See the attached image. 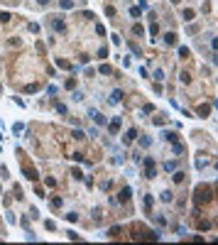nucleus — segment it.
Here are the masks:
<instances>
[{
    "instance_id": "obj_30",
    "label": "nucleus",
    "mask_w": 218,
    "mask_h": 245,
    "mask_svg": "<svg viewBox=\"0 0 218 245\" xmlns=\"http://www.w3.org/2000/svg\"><path fill=\"white\" fill-rule=\"evenodd\" d=\"M52 206H54V209H62V206H64V201L59 199V196H54V199H52Z\"/></svg>"
},
{
    "instance_id": "obj_47",
    "label": "nucleus",
    "mask_w": 218,
    "mask_h": 245,
    "mask_svg": "<svg viewBox=\"0 0 218 245\" xmlns=\"http://www.w3.org/2000/svg\"><path fill=\"white\" fill-rule=\"evenodd\" d=\"M157 32H159V27H157V22H152L150 25V35H157Z\"/></svg>"
},
{
    "instance_id": "obj_18",
    "label": "nucleus",
    "mask_w": 218,
    "mask_h": 245,
    "mask_svg": "<svg viewBox=\"0 0 218 245\" xmlns=\"http://www.w3.org/2000/svg\"><path fill=\"white\" fill-rule=\"evenodd\" d=\"M142 206H145V211H147V213L152 211V196H150V194L145 196V201H142Z\"/></svg>"
},
{
    "instance_id": "obj_20",
    "label": "nucleus",
    "mask_w": 218,
    "mask_h": 245,
    "mask_svg": "<svg viewBox=\"0 0 218 245\" xmlns=\"http://www.w3.org/2000/svg\"><path fill=\"white\" fill-rule=\"evenodd\" d=\"M57 66H59V69H69V71H71V64H69L66 59H57Z\"/></svg>"
},
{
    "instance_id": "obj_8",
    "label": "nucleus",
    "mask_w": 218,
    "mask_h": 245,
    "mask_svg": "<svg viewBox=\"0 0 218 245\" xmlns=\"http://www.w3.org/2000/svg\"><path fill=\"white\" fill-rule=\"evenodd\" d=\"M88 113H91V118H93L98 125H105V115H100V113H98V110H93V108H91Z\"/></svg>"
},
{
    "instance_id": "obj_2",
    "label": "nucleus",
    "mask_w": 218,
    "mask_h": 245,
    "mask_svg": "<svg viewBox=\"0 0 218 245\" xmlns=\"http://www.w3.org/2000/svg\"><path fill=\"white\" fill-rule=\"evenodd\" d=\"M145 174H147V179H155V176H157L155 159H152V157H147V162H145Z\"/></svg>"
},
{
    "instance_id": "obj_45",
    "label": "nucleus",
    "mask_w": 218,
    "mask_h": 245,
    "mask_svg": "<svg viewBox=\"0 0 218 245\" xmlns=\"http://www.w3.org/2000/svg\"><path fill=\"white\" fill-rule=\"evenodd\" d=\"M186 32H189V35H194V32H199V25H189V27H186Z\"/></svg>"
},
{
    "instance_id": "obj_43",
    "label": "nucleus",
    "mask_w": 218,
    "mask_h": 245,
    "mask_svg": "<svg viewBox=\"0 0 218 245\" xmlns=\"http://www.w3.org/2000/svg\"><path fill=\"white\" fill-rule=\"evenodd\" d=\"M44 181H47V186H57V179H54V176H47Z\"/></svg>"
},
{
    "instance_id": "obj_28",
    "label": "nucleus",
    "mask_w": 218,
    "mask_h": 245,
    "mask_svg": "<svg viewBox=\"0 0 218 245\" xmlns=\"http://www.w3.org/2000/svg\"><path fill=\"white\" fill-rule=\"evenodd\" d=\"M5 221H7V223H17V218H15V213H12V211H7V213H5Z\"/></svg>"
},
{
    "instance_id": "obj_57",
    "label": "nucleus",
    "mask_w": 218,
    "mask_h": 245,
    "mask_svg": "<svg viewBox=\"0 0 218 245\" xmlns=\"http://www.w3.org/2000/svg\"><path fill=\"white\" fill-rule=\"evenodd\" d=\"M12 2H20V0H12Z\"/></svg>"
},
{
    "instance_id": "obj_42",
    "label": "nucleus",
    "mask_w": 218,
    "mask_h": 245,
    "mask_svg": "<svg viewBox=\"0 0 218 245\" xmlns=\"http://www.w3.org/2000/svg\"><path fill=\"white\" fill-rule=\"evenodd\" d=\"M184 20H194V10H189V7L184 10Z\"/></svg>"
},
{
    "instance_id": "obj_41",
    "label": "nucleus",
    "mask_w": 218,
    "mask_h": 245,
    "mask_svg": "<svg viewBox=\"0 0 218 245\" xmlns=\"http://www.w3.org/2000/svg\"><path fill=\"white\" fill-rule=\"evenodd\" d=\"M71 174H74V179H83V174H81V169H76V167L71 169Z\"/></svg>"
},
{
    "instance_id": "obj_31",
    "label": "nucleus",
    "mask_w": 218,
    "mask_h": 245,
    "mask_svg": "<svg viewBox=\"0 0 218 245\" xmlns=\"http://www.w3.org/2000/svg\"><path fill=\"white\" fill-rule=\"evenodd\" d=\"M140 145H142V147H150V145H152V137H150V135H145V137L140 140Z\"/></svg>"
},
{
    "instance_id": "obj_51",
    "label": "nucleus",
    "mask_w": 218,
    "mask_h": 245,
    "mask_svg": "<svg viewBox=\"0 0 218 245\" xmlns=\"http://www.w3.org/2000/svg\"><path fill=\"white\" fill-rule=\"evenodd\" d=\"M71 98H74V101H81V98H83V93H81V91H74V96H71Z\"/></svg>"
},
{
    "instance_id": "obj_32",
    "label": "nucleus",
    "mask_w": 218,
    "mask_h": 245,
    "mask_svg": "<svg viewBox=\"0 0 218 245\" xmlns=\"http://www.w3.org/2000/svg\"><path fill=\"white\" fill-rule=\"evenodd\" d=\"M155 81H157V83H159V81H164V71H162V69L155 71Z\"/></svg>"
},
{
    "instance_id": "obj_21",
    "label": "nucleus",
    "mask_w": 218,
    "mask_h": 245,
    "mask_svg": "<svg viewBox=\"0 0 218 245\" xmlns=\"http://www.w3.org/2000/svg\"><path fill=\"white\" fill-rule=\"evenodd\" d=\"M172 179H174L177 184H182V181L186 179V174H184V172H174V176H172Z\"/></svg>"
},
{
    "instance_id": "obj_15",
    "label": "nucleus",
    "mask_w": 218,
    "mask_h": 245,
    "mask_svg": "<svg viewBox=\"0 0 218 245\" xmlns=\"http://www.w3.org/2000/svg\"><path fill=\"white\" fill-rule=\"evenodd\" d=\"M159 199H162L164 204H169V201H174V194H172V191H162V194H159Z\"/></svg>"
},
{
    "instance_id": "obj_34",
    "label": "nucleus",
    "mask_w": 218,
    "mask_h": 245,
    "mask_svg": "<svg viewBox=\"0 0 218 245\" xmlns=\"http://www.w3.org/2000/svg\"><path fill=\"white\" fill-rule=\"evenodd\" d=\"M184 152V145L182 142H174V154H182Z\"/></svg>"
},
{
    "instance_id": "obj_25",
    "label": "nucleus",
    "mask_w": 218,
    "mask_h": 245,
    "mask_svg": "<svg viewBox=\"0 0 218 245\" xmlns=\"http://www.w3.org/2000/svg\"><path fill=\"white\" fill-rule=\"evenodd\" d=\"M127 47H130V49H132V52H135V54H137V57H142V49H140V47H137V44H132V42H127Z\"/></svg>"
},
{
    "instance_id": "obj_13",
    "label": "nucleus",
    "mask_w": 218,
    "mask_h": 245,
    "mask_svg": "<svg viewBox=\"0 0 218 245\" xmlns=\"http://www.w3.org/2000/svg\"><path fill=\"white\" fill-rule=\"evenodd\" d=\"M164 42H167L169 47H174V44H177V35H174V32H167V35H164Z\"/></svg>"
},
{
    "instance_id": "obj_54",
    "label": "nucleus",
    "mask_w": 218,
    "mask_h": 245,
    "mask_svg": "<svg viewBox=\"0 0 218 245\" xmlns=\"http://www.w3.org/2000/svg\"><path fill=\"white\" fill-rule=\"evenodd\" d=\"M44 226H47V230H54V228H57V223H54V221H47Z\"/></svg>"
},
{
    "instance_id": "obj_24",
    "label": "nucleus",
    "mask_w": 218,
    "mask_h": 245,
    "mask_svg": "<svg viewBox=\"0 0 218 245\" xmlns=\"http://www.w3.org/2000/svg\"><path fill=\"white\" fill-rule=\"evenodd\" d=\"M179 78H182V83H189V81H191V74H189V71H182Z\"/></svg>"
},
{
    "instance_id": "obj_38",
    "label": "nucleus",
    "mask_w": 218,
    "mask_h": 245,
    "mask_svg": "<svg viewBox=\"0 0 218 245\" xmlns=\"http://www.w3.org/2000/svg\"><path fill=\"white\" fill-rule=\"evenodd\" d=\"M62 7L64 10H71L74 7V0H62Z\"/></svg>"
},
{
    "instance_id": "obj_27",
    "label": "nucleus",
    "mask_w": 218,
    "mask_h": 245,
    "mask_svg": "<svg viewBox=\"0 0 218 245\" xmlns=\"http://www.w3.org/2000/svg\"><path fill=\"white\" fill-rule=\"evenodd\" d=\"M177 169V162H164V172H174Z\"/></svg>"
},
{
    "instance_id": "obj_49",
    "label": "nucleus",
    "mask_w": 218,
    "mask_h": 245,
    "mask_svg": "<svg viewBox=\"0 0 218 245\" xmlns=\"http://www.w3.org/2000/svg\"><path fill=\"white\" fill-rule=\"evenodd\" d=\"M98 57H100V59H105V57H108V49H105V47H103V49H98Z\"/></svg>"
},
{
    "instance_id": "obj_19",
    "label": "nucleus",
    "mask_w": 218,
    "mask_h": 245,
    "mask_svg": "<svg viewBox=\"0 0 218 245\" xmlns=\"http://www.w3.org/2000/svg\"><path fill=\"white\" fill-rule=\"evenodd\" d=\"M199 228L201 230H208V228H213V221H199Z\"/></svg>"
},
{
    "instance_id": "obj_6",
    "label": "nucleus",
    "mask_w": 218,
    "mask_h": 245,
    "mask_svg": "<svg viewBox=\"0 0 218 245\" xmlns=\"http://www.w3.org/2000/svg\"><path fill=\"white\" fill-rule=\"evenodd\" d=\"M162 137H164L167 142H179V133H174V130H169V133H167V130H164V133H162Z\"/></svg>"
},
{
    "instance_id": "obj_5",
    "label": "nucleus",
    "mask_w": 218,
    "mask_h": 245,
    "mask_svg": "<svg viewBox=\"0 0 218 245\" xmlns=\"http://www.w3.org/2000/svg\"><path fill=\"white\" fill-rule=\"evenodd\" d=\"M130 196H132V191H130V186H125V189H120V194H118V201H120V204H127Z\"/></svg>"
},
{
    "instance_id": "obj_44",
    "label": "nucleus",
    "mask_w": 218,
    "mask_h": 245,
    "mask_svg": "<svg viewBox=\"0 0 218 245\" xmlns=\"http://www.w3.org/2000/svg\"><path fill=\"white\" fill-rule=\"evenodd\" d=\"M10 20H12V17H10L7 12H0V22H10Z\"/></svg>"
},
{
    "instance_id": "obj_3",
    "label": "nucleus",
    "mask_w": 218,
    "mask_h": 245,
    "mask_svg": "<svg viewBox=\"0 0 218 245\" xmlns=\"http://www.w3.org/2000/svg\"><path fill=\"white\" fill-rule=\"evenodd\" d=\"M52 27H54L57 32H66V22H64L59 15H57V17H52Z\"/></svg>"
},
{
    "instance_id": "obj_52",
    "label": "nucleus",
    "mask_w": 218,
    "mask_h": 245,
    "mask_svg": "<svg viewBox=\"0 0 218 245\" xmlns=\"http://www.w3.org/2000/svg\"><path fill=\"white\" fill-rule=\"evenodd\" d=\"M74 159H76V162H86V157H83L81 152H76V154H74Z\"/></svg>"
},
{
    "instance_id": "obj_14",
    "label": "nucleus",
    "mask_w": 218,
    "mask_h": 245,
    "mask_svg": "<svg viewBox=\"0 0 218 245\" xmlns=\"http://www.w3.org/2000/svg\"><path fill=\"white\" fill-rule=\"evenodd\" d=\"M98 74H103V76H110V74H113L110 64H100V66H98Z\"/></svg>"
},
{
    "instance_id": "obj_12",
    "label": "nucleus",
    "mask_w": 218,
    "mask_h": 245,
    "mask_svg": "<svg viewBox=\"0 0 218 245\" xmlns=\"http://www.w3.org/2000/svg\"><path fill=\"white\" fill-rule=\"evenodd\" d=\"M196 113H199V115H201V118H206V115H208V113H211V105H199V108H196Z\"/></svg>"
},
{
    "instance_id": "obj_55",
    "label": "nucleus",
    "mask_w": 218,
    "mask_h": 245,
    "mask_svg": "<svg viewBox=\"0 0 218 245\" xmlns=\"http://www.w3.org/2000/svg\"><path fill=\"white\" fill-rule=\"evenodd\" d=\"M37 2H39V5H47V2H49V0H37Z\"/></svg>"
},
{
    "instance_id": "obj_17",
    "label": "nucleus",
    "mask_w": 218,
    "mask_h": 245,
    "mask_svg": "<svg viewBox=\"0 0 218 245\" xmlns=\"http://www.w3.org/2000/svg\"><path fill=\"white\" fill-rule=\"evenodd\" d=\"M145 240H159V233L157 230H145Z\"/></svg>"
},
{
    "instance_id": "obj_22",
    "label": "nucleus",
    "mask_w": 218,
    "mask_h": 245,
    "mask_svg": "<svg viewBox=\"0 0 218 245\" xmlns=\"http://www.w3.org/2000/svg\"><path fill=\"white\" fill-rule=\"evenodd\" d=\"M25 91H27V93H34V91H39V83H27V86H25Z\"/></svg>"
},
{
    "instance_id": "obj_9",
    "label": "nucleus",
    "mask_w": 218,
    "mask_h": 245,
    "mask_svg": "<svg viewBox=\"0 0 218 245\" xmlns=\"http://www.w3.org/2000/svg\"><path fill=\"white\" fill-rule=\"evenodd\" d=\"M120 101H123V91H120V88H115V91L110 93V103H120Z\"/></svg>"
},
{
    "instance_id": "obj_11",
    "label": "nucleus",
    "mask_w": 218,
    "mask_h": 245,
    "mask_svg": "<svg viewBox=\"0 0 218 245\" xmlns=\"http://www.w3.org/2000/svg\"><path fill=\"white\" fill-rule=\"evenodd\" d=\"M206 164H208V157H206V154H199V159H196V169H203Z\"/></svg>"
},
{
    "instance_id": "obj_56",
    "label": "nucleus",
    "mask_w": 218,
    "mask_h": 245,
    "mask_svg": "<svg viewBox=\"0 0 218 245\" xmlns=\"http://www.w3.org/2000/svg\"><path fill=\"white\" fill-rule=\"evenodd\" d=\"M172 2H182V0H172Z\"/></svg>"
},
{
    "instance_id": "obj_35",
    "label": "nucleus",
    "mask_w": 218,
    "mask_h": 245,
    "mask_svg": "<svg viewBox=\"0 0 218 245\" xmlns=\"http://www.w3.org/2000/svg\"><path fill=\"white\" fill-rule=\"evenodd\" d=\"M12 191H15V199H25V196H22V189H20V186H17V184H15V186H12Z\"/></svg>"
},
{
    "instance_id": "obj_10",
    "label": "nucleus",
    "mask_w": 218,
    "mask_h": 245,
    "mask_svg": "<svg viewBox=\"0 0 218 245\" xmlns=\"http://www.w3.org/2000/svg\"><path fill=\"white\" fill-rule=\"evenodd\" d=\"M25 176H27L30 181H37V169H34V167H25Z\"/></svg>"
},
{
    "instance_id": "obj_26",
    "label": "nucleus",
    "mask_w": 218,
    "mask_h": 245,
    "mask_svg": "<svg viewBox=\"0 0 218 245\" xmlns=\"http://www.w3.org/2000/svg\"><path fill=\"white\" fill-rule=\"evenodd\" d=\"M71 137H74V140H86V135H83L81 130H74V133H71Z\"/></svg>"
},
{
    "instance_id": "obj_7",
    "label": "nucleus",
    "mask_w": 218,
    "mask_h": 245,
    "mask_svg": "<svg viewBox=\"0 0 218 245\" xmlns=\"http://www.w3.org/2000/svg\"><path fill=\"white\" fill-rule=\"evenodd\" d=\"M118 130H120V118H113V120H110V125H108V133H110V135H115Z\"/></svg>"
},
{
    "instance_id": "obj_36",
    "label": "nucleus",
    "mask_w": 218,
    "mask_h": 245,
    "mask_svg": "<svg viewBox=\"0 0 218 245\" xmlns=\"http://www.w3.org/2000/svg\"><path fill=\"white\" fill-rule=\"evenodd\" d=\"M66 221H71V223H76V221H79V213H74V211H71V213H66Z\"/></svg>"
},
{
    "instance_id": "obj_40",
    "label": "nucleus",
    "mask_w": 218,
    "mask_h": 245,
    "mask_svg": "<svg viewBox=\"0 0 218 245\" xmlns=\"http://www.w3.org/2000/svg\"><path fill=\"white\" fill-rule=\"evenodd\" d=\"M96 35H98V37H105V27H103V25H98V27H96Z\"/></svg>"
},
{
    "instance_id": "obj_53",
    "label": "nucleus",
    "mask_w": 218,
    "mask_h": 245,
    "mask_svg": "<svg viewBox=\"0 0 218 245\" xmlns=\"http://www.w3.org/2000/svg\"><path fill=\"white\" fill-rule=\"evenodd\" d=\"M100 189H110V179H103L100 181Z\"/></svg>"
},
{
    "instance_id": "obj_50",
    "label": "nucleus",
    "mask_w": 218,
    "mask_h": 245,
    "mask_svg": "<svg viewBox=\"0 0 218 245\" xmlns=\"http://www.w3.org/2000/svg\"><path fill=\"white\" fill-rule=\"evenodd\" d=\"M64 86H66V88H74V86H76V81H74V78H66V83H64Z\"/></svg>"
},
{
    "instance_id": "obj_33",
    "label": "nucleus",
    "mask_w": 218,
    "mask_h": 245,
    "mask_svg": "<svg viewBox=\"0 0 218 245\" xmlns=\"http://www.w3.org/2000/svg\"><path fill=\"white\" fill-rule=\"evenodd\" d=\"M105 15H108V17H115V7H113V5H105Z\"/></svg>"
},
{
    "instance_id": "obj_4",
    "label": "nucleus",
    "mask_w": 218,
    "mask_h": 245,
    "mask_svg": "<svg viewBox=\"0 0 218 245\" xmlns=\"http://www.w3.org/2000/svg\"><path fill=\"white\" fill-rule=\"evenodd\" d=\"M135 137H137V130H135V128H127V130L123 133V142H125V145H130Z\"/></svg>"
},
{
    "instance_id": "obj_48",
    "label": "nucleus",
    "mask_w": 218,
    "mask_h": 245,
    "mask_svg": "<svg viewBox=\"0 0 218 245\" xmlns=\"http://www.w3.org/2000/svg\"><path fill=\"white\" fill-rule=\"evenodd\" d=\"M37 52H39V54H44V52H47V49H44V42H37Z\"/></svg>"
},
{
    "instance_id": "obj_37",
    "label": "nucleus",
    "mask_w": 218,
    "mask_h": 245,
    "mask_svg": "<svg viewBox=\"0 0 218 245\" xmlns=\"http://www.w3.org/2000/svg\"><path fill=\"white\" fill-rule=\"evenodd\" d=\"M66 235H69V240H81V235H79V233H76V230H69V233H66Z\"/></svg>"
},
{
    "instance_id": "obj_39",
    "label": "nucleus",
    "mask_w": 218,
    "mask_h": 245,
    "mask_svg": "<svg viewBox=\"0 0 218 245\" xmlns=\"http://www.w3.org/2000/svg\"><path fill=\"white\" fill-rule=\"evenodd\" d=\"M57 110H59L62 115H66V113H69V108H66V105H64V103H57Z\"/></svg>"
},
{
    "instance_id": "obj_16",
    "label": "nucleus",
    "mask_w": 218,
    "mask_h": 245,
    "mask_svg": "<svg viewBox=\"0 0 218 245\" xmlns=\"http://www.w3.org/2000/svg\"><path fill=\"white\" fill-rule=\"evenodd\" d=\"M120 233H123V228H120V226H113V228L108 230V235H110V238H120Z\"/></svg>"
},
{
    "instance_id": "obj_1",
    "label": "nucleus",
    "mask_w": 218,
    "mask_h": 245,
    "mask_svg": "<svg viewBox=\"0 0 218 245\" xmlns=\"http://www.w3.org/2000/svg\"><path fill=\"white\" fill-rule=\"evenodd\" d=\"M213 194H216V186H213V184H211V186L199 184L196 191H194V199H196V204H208V201H213Z\"/></svg>"
},
{
    "instance_id": "obj_29",
    "label": "nucleus",
    "mask_w": 218,
    "mask_h": 245,
    "mask_svg": "<svg viewBox=\"0 0 218 245\" xmlns=\"http://www.w3.org/2000/svg\"><path fill=\"white\" fill-rule=\"evenodd\" d=\"M132 32H135L137 37H142V35H145V27H142V25H135V27H132Z\"/></svg>"
},
{
    "instance_id": "obj_23",
    "label": "nucleus",
    "mask_w": 218,
    "mask_h": 245,
    "mask_svg": "<svg viewBox=\"0 0 218 245\" xmlns=\"http://www.w3.org/2000/svg\"><path fill=\"white\" fill-rule=\"evenodd\" d=\"M189 54H191L189 47H179V57H182V59H189Z\"/></svg>"
},
{
    "instance_id": "obj_46",
    "label": "nucleus",
    "mask_w": 218,
    "mask_h": 245,
    "mask_svg": "<svg viewBox=\"0 0 218 245\" xmlns=\"http://www.w3.org/2000/svg\"><path fill=\"white\" fill-rule=\"evenodd\" d=\"M30 32H34V35L39 32V25H37V22H30Z\"/></svg>"
}]
</instances>
